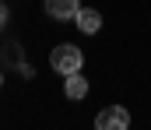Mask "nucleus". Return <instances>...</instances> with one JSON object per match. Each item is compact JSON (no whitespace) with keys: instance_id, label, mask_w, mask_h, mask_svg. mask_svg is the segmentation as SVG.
Segmentation results:
<instances>
[{"instance_id":"obj_1","label":"nucleus","mask_w":151,"mask_h":130,"mask_svg":"<svg viewBox=\"0 0 151 130\" xmlns=\"http://www.w3.org/2000/svg\"><path fill=\"white\" fill-rule=\"evenodd\" d=\"M81 63H84V53L77 49L74 42H60V46H53V53H49V67L56 70V74H77L81 70Z\"/></svg>"},{"instance_id":"obj_4","label":"nucleus","mask_w":151,"mask_h":130,"mask_svg":"<svg viewBox=\"0 0 151 130\" xmlns=\"http://www.w3.org/2000/svg\"><path fill=\"white\" fill-rule=\"evenodd\" d=\"M77 28H81V32H84V35H95V32H99V28H102V14H99V11H95V7H81V11H77Z\"/></svg>"},{"instance_id":"obj_7","label":"nucleus","mask_w":151,"mask_h":130,"mask_svg":"<svg viewBox=\"0 0 151 130\" xmlns=\"http://www.w3.org/2000/svg\"><path fill=\"white\" fill-rule=\"evenodd\" d=\"M0 85H4V74H0Z\"/></svg>"},{"instance_id":"obj_3","label":"nucleus","mask_w":151,"mask_h":130,"mask_svg":"<svg viewBox=\"0 0 151 130\" xmlns=\"http://www.w3.org/2000/svg\"><path fill=\"white\" fill-rule=\"evenodd\" d=\"M77 11H81L77 0H46V14L53 21H70V18H77Z\"/></svg>"},{"instance_id":"obj_6","label":"nucleus","mask_w":151,"mask_h":130,"mask_svg":"<svg viewBox=\"0 0 151 130\" xmlns=\"http://www.w3.org/2000/svg\"><path fill=\"white\" fill-rule=\"evenodd\" d=\"M4 18H7V7H4V4H0V21H4Z\"/></svg>"},{"instance_id":"obj_5","label":"nucleus","mask_w":151,"mask_h":130,"mask_svg":"<svg viewBox=\"0 0 151 130\" xmlns=\"http://www.w3.org/2000/svg\"><path fill=\"white\" fill-rule=\"evenodd\" d=\"M63 95H67V98H84V95H88V81H84L81 74H67V78H63Z\"/></svg>"},{"instance_id":"obj_2","label":"nucleus","mask_w":151,"mask_h":130,"mask_svg":"<svg viewBox=\"0 0 151 130\" xmlns=\"http://www.w3.org/2000/svg\"><path fill=\"white\" fill-rule=\"evenodd\" d=\"M95 127L99 130H127L130 127V113L123 106H106L99 116H95Z\"/></svg>"}]
</instances>
